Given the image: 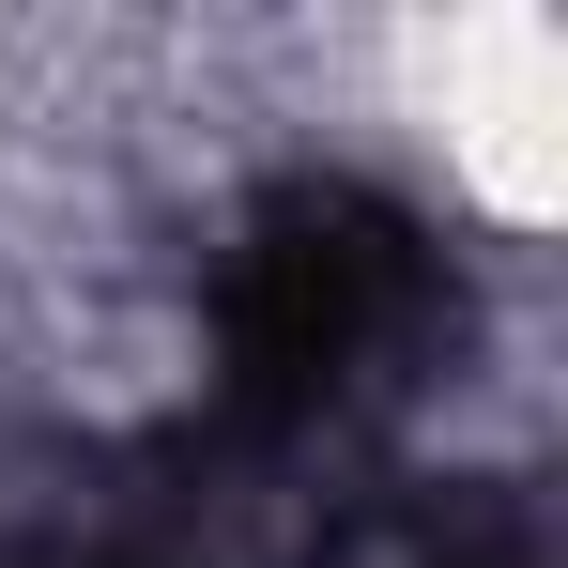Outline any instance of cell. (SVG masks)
I'll return each instance as SVG.
<instances>
[{
	"mask_svg": "<svg viewBox=\"0 0 568 568\" xmlns=\"http://www.w3.org/2000/svg\"><path fill=\"white\" fill-rule=\"evenodd\" d=\"M462 323L430 215H399L384 185L307 170L231 231V277H215V369H231V430L307 446V430H354L369 399L430 369V338Z\"/></svg>",
	"mask_w": 568,
	"mask_h": 568,
	"instance_id": "obj_1",
	"label": "cell"
},
{
	"mask_svg": "<svg viewBox=\"0 0 568 568\" xmlns=\"http://www.w3.org/2000/svg\"><path fill=\"white\" fill-rule=\"evenodd\" d=\"M31 568H246V523H231V491H200V476L78 491V507L47 523V554H31Z\"/></svg>",
	"mask_w": 568,
	"mask_h": 568,
	"instance_id": "obj_2",
	"label": "cell"
},
{
	"mask_svg": "<svg viewBox=\"0 0 568 568\" xmlns=\"http://www.w3.org/2000/svg\"><path fill=\"white\" fill-rule=\"evenodd\" d=\"M369 568H554V538H538V507H523V491H446V507L384 523Z\"/></svg>",
	"mask_w": 568,
	"mask_h": 568,
	"instance_id": "obj_3",
	"label": "cell"
}]
</instances>
